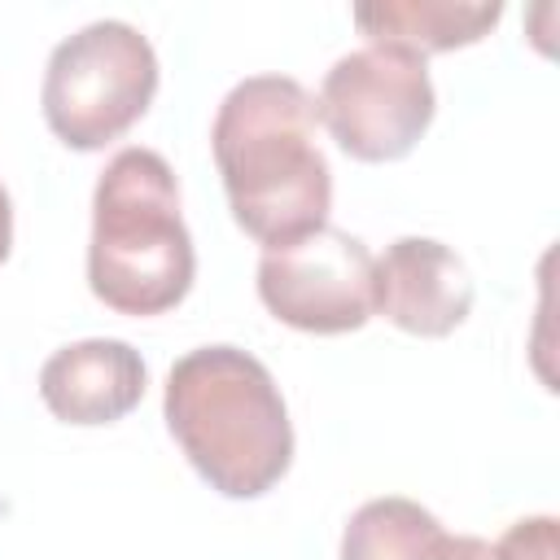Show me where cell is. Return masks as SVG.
<instances>
[{
    "label": "cell",
    "instance_id": "cell-1",
    "mask_svg": "<svg viewBox=\"0 0 560 560\" xmlns=\"http://www.w3.org/2000/svg\"><path fill=\"white\" fill-rule=\"evenodd\" d=\"M315 127V96L289 74H249L219 101L210 153L232 219L267 249L328 223L332 171Z\"/></svg>",
    "mask_w": 560,
    "mask_h": 560
},
{
    "label": "cell",
    "instance_id": "cell-2",
    "mask_svg": "<svg viewBox=\"0 0 560 560\" xmlns=\"http://www.w3.org/2000/svg\"><path fill=\"white\" fill-rule=\"evenodd\" d=\"M162 416L188 464L223 499H258L293 464L284 394L249 350L197 346L175 359Z\"/></svg>",
    "mask_w": 560,
    "mask_h": 560
},
{
    "label": "cell",
    "instance_id": "cell-3",
    "mask_svg": "<svg viewBox=\"0 0 560 560\" xmlns=\"http://www.w3.org/2000/svg\"><path fill=\"white\" fill-rule=\"evenodd\" d=\"M197 254L179 214V184L162 153L118 149L92 192L88 289L118 315H162L192 289Z\"/></svg>",
    "mask_w": 560,
    "mask_h": 560
},
{
    "label": "cell",
    "instance_id": "cell-4",
    "mask_svg": "<svg viewBox=\"0 0 560 560\" xmlns=\"http://www.w3.org/2000/svg\"><path fill=\"white\" fill-rule=\"evenodd\" d=\"M158 92V52L153 44L118 18H101L66 35L44 70L39 109L48 131L79 149H105L131 131Z\"/></svg>",
    "mask_w": 560,
    "mask_h": 560
},
{
    "label": "cell",
    "instance_id": "cell-5",
    "mask_svg": "<svg viewBox=\"0 0 560 560\" xmlns=\"http://www.w3.org/2000/svg\"><path fill=\"white\" fill-rule=\"evenodd\" d=\"M438 109L424 57L402 48H354L319 83L315 118L354 162H398L429 131Z\"/></svg>",
    "mask_w": 560,
    "mask_h": 560
},
{
    "label": "cell",
    "instance_id": "cell-6",
    "mask_svg": "<svg viewBox=\"0 0 560 560\" xmlns=\"http://www.w3.org/2000/svg\"><path fill=\"white\" fill-rule=\"evenodd\" d=\"M372 249L346 228H315L289 245L262 249L258 298L262 306L302 332H354L372 319Z\"/></svg>",
    "mask_w": 560,
    "mask_h": 560
},
{
    "label": "cell",
    "instance_id": "cell-7",
    "mask_svg": "<svg viewBox=\"0 0 560 560\" xmlns=\"http://www.w3.org/2000/svg\"><path fill=\"white\" fill-rule=\"evenodd\" d=\"M472 311L464 258L433 236H398L372 267V315L411 337H446Z\"/></svg>",
    "mask_w": 560,
    "mask_h": 560
},
{
    "label": "cell",
    "instance_id": "cell-8",
    "mask_svg": "<svg viewBox=\"0 0 560 560\" xmlns=\"http://www.w3.org/2000/svg\"><path fill=\"white\" fill-rule=\"evenodd\" d=\"M144 359L118 337L61 346L39 368V398L66 424H114L144 398Z\"/></svg>",
    "mask_w": 560,
    "mask_h": 560
},
{
    "label": "cell",
    "instance_id": "cell-9",
    "mask_svg": "<svg viewBox=\"0 0 560 560\" xmlns=\"http://www.w3.org/2000/svg\"><path fill=\"white\" fill-rule=\"evenodd\" d=\"M341 560H494V551L477 534H446L416 499L385 494L346 521Z\"/></svg>",
    "mask_w": 560,
    "mask_h": 560
},
{
    "label": "cell",
    "instance_id": "cell-10",
    "mask_svg": "<svg viewBox=\"0 0 560 560\" xmlns=\"http://www.w3.org/2000/svg\"><path fill=\"white\" fill-rule=\"evenodd\" d=\"M354 26L368 35V44L402 48L416 57L451 52L486 39L494 22L503 18L499 0H376L354 4Z\"/></svg>",
    "mask_w": 560,
    "mask_h": 560
},
{
    "label": "cell",
    "instance_id": "cell-11",
    "mask_svg": "<svg viewBox=\"0 0 560 560\" xmlns=\"http://www.w3.org/2000/svg\"><path fill=\"white\" fill-rule=\"evenodd\" d=\"M490 551L494 560H556V516H521Z\"/></svg>",
    "mask_w": 560,
    "mask_h": 560
},
{
    "label": "cell",
    "instance_id": "cell-12",
    "mask_svg": "<svg viewBox=\"0 0 560 560\" xmlns=\"http://www.w3.org/2000/svg\"><path fill=\"white\" fill-rule=\"evenodd\" d=\"M9 245H13V206H9V192L0 184V262L9 258Z\"/></svg>",
    "mask_w": 560,
    "mask_h": 560
}]
</instances>
